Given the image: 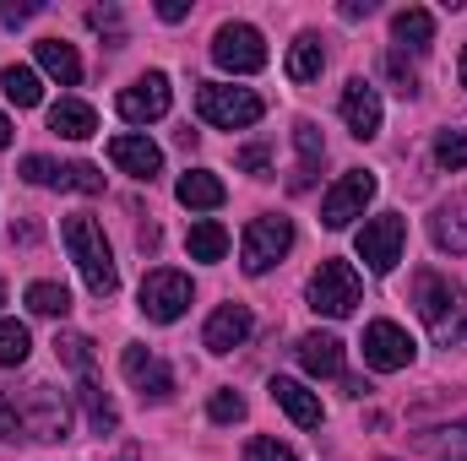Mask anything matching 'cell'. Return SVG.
<instances>
[{
  "label": "cell",
  "mask_w": 467,
  "mask_h": 461,
  "mask_svg": "<svg viewBox=\"0 0 467 461\" xmlns=\"http://www.w3.org/2000/svg\"><path fill=\"white\" fill-rule=\"evenodd\" d=\"M413 304H419L430 337H435L441 347L467 343V299H462V288H457L451 277H441V271H419V277H413Z\"/></svg>",
  "instance_id": "2"
},
{
  "label": "cell",
  "mask_w": 467,
  "mask_h": 461,
  "mask_svg": "<svg viewBox=\"0 0 467 461\" xmlns=\"http://www.w3.org/2000/svg\"><path fill=\"white\" fill-rule=\"evenodd\" d=\"M185 244H191V261H223L229 255V229L213 223V218H202V223H191Z\"/></svg>",
  "instance_id": "29"
},
{
  "label": "cell",
  "mask_w": 467,
  "mask_h": 461,
  "mask_svg": "<svg viewBox=\"0 0 467 461\" xmlns=\"http://www.w3.org/2000/svg\"><path fill=\"white\" fill-rule=\"evenodd\" d=\"M430 239H435V250H446V255H467V196H451V201L435 207Z\"/></svg>",
  "instance_id": "18"
},
{
  "label": "cell",
  "mask_w": 467,
  "mask_h": 461,
  "mask_svg": "<svg viewBox=\"0 0 467 461\" xmlns=\"http://www.w3.org/2000/svg\"><path fill=\"white\" fill-rule=\"evenodd\" d=\"M375 190H380V179H375L369 169H348V174L321 196V223H327V229H348L353 218H364V207L375 201Z\"/></svg>",
  "instance_id": "10"
},
{
  "label": "cell",
  "mask_w": 467,
  "mask_h": 461,
  "mask_svg": "<svg viewBox=\"0 0 467 461\" xmlns=\"http://www.w3.org/2000/svg\"><path fill=\"white\" fill-rule=\"evenodd\" d=\"M174 196H180V207H191V212H218V207L229 201V190H223V179H218L213 169H191V174H180Z\"/></svg>",
  "instance_id": "20"
},
{
  "label": "cell",
  "mask_w": 467,
  "mask_h": 461,
  "mask_svg": "<svg viewBox=\"0 0 467 461\" xmlns=\"http://www.w3.org/2000/svg\"><path fill=\"white\" fill-rule=\"evenodd\" d=\"M294 250V223L283 218V212H261L244 239H239V266L250 271V277H261V271H272L283 255Z\"/></svg>",
  "instance_id": "6"
},
{
  "label": "cell",
  "mask_w": 467,
  "mask_h": 461,
  "mask_svg": "<svg viewBox=\"0 0 467 461\" xmlns=\"http://www.w3.org/2000/svg\"><path fill=\"white\" fill-rule=\"evenodd\" d=\"M358 347H364V364H369V369H380V374L408 369V364H413V353H419V347H413V337H408L397 321H369V326H364V343H358Z\"/></svg>",
  "instance_id": "12"
},
{
  "label": "cell",
  "mask_w": 467,
  "mask_h": 461,
  "mask_svg": "<svg viewBox=\"0 0 467 461\" xmlns=\"http://www.w3.org/2000/svg\"><path fill=\"white\" fill-rule=\"evenodd\" d=\"M60 239H66V250H71V261H77L88 293H93V299H115L119 271H115V250H109V239H104V223L88 218V212H71V218L60 223Z\"/></svg>",
  "instance_id": "1"
},
{
  "label": "cell",
  "mask_w": 467,
  "mask_h": 461,
  "mask_svg": "<svg viewBox=\"0 0 467 461\" xmlns=\"http://www.w3.org/2000/svg\"><path fill=\"white\" fill-rule=\"evenodd\" d=\"M462 87H467V49H462Z\"/></svg>",
  "instance_id": "46"
},
{
  "label": "cell",
  "mask_w": 467,
  "mask_h": 461,
  "mask_svg": "<svg viewBox=\"0 0 467 461\" xmlns=\"http://www.w3.org/2000/svg\"><path fill=\"white\" fill-rule=\"evenodd\" d=\"M299 364H305V374H316V380H337L343 374V343L332 337V332H310V337H299Z\"/></svg>",
  "instance_id": "19"
},
{
  "label": "cell",
  "mask_w": 467,
  "mask_h": 461,
  "mask_svg": "<svg viewBox=\"0 0 467 461\" xmlns=\"http://www.w3.org/2000/svg\"><path fill=\"white\" fill-rule=\"evenodd\" d=\"M55 353H60V364H71L77 374L93 369V343H88L82 332H60V337H55Z\"/></svg>",
  "instance_id": "33"
},
{
  "label": "cell",
  "mask_w": 467,
  "mask_h": 461,
  "mask_svg": "<svg viewBox=\"0 0 467 461\" xmlns=\"http://www.w3.org/2000/svg\"><path fill=\"white\" fill-rule=\"evenodd\" d=\"M321 71H327V49H321V38H316V33H299L294 49H288V82H316Z\"/></svg>",
  "instance_id": "27"
},
{
  "label": "cell",
  "mask_w": 467,
  "mask_h": 461,
  "mask_svg": "<svg viewBox=\"0 0 467 461\" xmlns=\"http://www.w3.org/2000/svg\"><path fill=\"white\" fill-rule=\"evenodd\" d=\"M0 87H5V98H11L16 109H38V104H44V82H38L33 66H5V71H0Z\"/></svg>",
  "instance_id": "28"
},
{
  "label": "cell",
  "mask_w": 467,
  "mask_h": 461,
  "mask_svg": "<svg viewBox=\"0 0 467 461\" xmlns=\"http://www.w3.org/2000/svg\"><path fill=\"white\" fill-rule=\"evenodd\" d=\"M0 440H11V446H16V440H27V435H22V413H16V396H11V391H0Z\"/></svg>",
  "instance_id": "39"
},
{
  "label": "cell",
  "mask_w": 467,
  "mask_h": 461,
  "mask_svg": "<svg viewBox=\"0 0 467 461\" xmlns=\"http://www.w3.org/2000/svg\"><path fill=\"white\" fill-rule=\"evenodd\" d=\"M5 147H11V119L0 115V152H5Z\"/></svg>",
  "instance_id": "45"
},
{
  "label": "cell",
  "mask_w": 467,
  "mask_h": 461,
  "mask_svg": "<svg viewBox=\"0 0 467 461\" xmlns=\"http://www.w3.org/2000/svg\"><path fill=\"white\" fill-rule=\"evenodd\" d=\"M266 391H272V402H277V407H283V413H288L299 429H321V424H327V407H321V396H316L310 385H299V380L277 374Z\"/></svg>",
  "instance_id": "16"
},
{
  "label": "cell",
  "mask_w": 467,
  "mask_h": 461,
  "mask_svg": "<svg viewBox=\"0 0 467 461\" xmlns=\"http://www.w3.org/2000/svg\"><path fill=\"white\" fill-rule=\"evenodd\" d=\"M196 115L207 119L213 130H244V125H255V119L266 115V104H261V93H250V87L202 82V93H196Z\"/></svg>",
  "instance_id": "5"
},
{
  "label": "cell",
  "mask_w": 467,
  "mask_h": 461,
  "mask_svg": "<svg viewBox=\"0 0 467 461\" xmlns=\"http://www.w3.org/2000/svg\"><path fill=\"white\" fill-rule=\"evenodd\" d=\"M369 11H375V0H348V5H343V16H348V22H353V16H369Z\"/></svg>",
  "instance_id": "44"
},
{
  "label": "cell",
  "mask_w": 467,
  "mask_h": 461,
  "mask_svg": "<svg viewBox=\"0 0 467 461\" xmlns=\"http://www.w3.org/2000/svg\"><path fill=\"white\" fill-rule=\"evenodd\" d=\"M207 418H213V424H239V418H244V396H239V391H213Z\"/></svg>",
  "instance_id": "37"
},
{
  "label": "cell",
  "mask_w": 467,
  "mask_h": 461,
  "mask_svg": "<svg viewBox=\"0 0 467 461\" xmlns=\"http://www.w3.org/2000/svg\"><path fill=\"white\" fill-rule=\"evenodd\" d=\"M343 119H348V130L358 141H369V136L380 130V93H375L364 77H353L348 87H343Z\"/></svg>",
  "instance_id": "17"
},
{
  "label": "cell",
  "mask_w": 467,
  "mask_h": 461,
  "mask_svg": "<svg viewBox=\"0 0 467 461\" xmlns=\"http://www.w3.org/2000/svg\"><path fill=\"white\" fill-rule=\"evenodd\" d=\"M55 190H77V196H99L104 190V174L93 163H60V185Z\"/></svg>",
  "instance_id": "32"
},
{
  "label": "cell",
  "mask_w": 467,
  "mask_h": 461,
  "mask_svg": "<svg viewBox=\"0 0 467 461\" xmlns=\"http://www.w3.org/2000/svg\"><path fill=\"white\" fill-rule=\"evenodd\" d=\"M191 277L185 271H169V266H158V271H147L141 277V315L147 321H158V326H169V321H180L185 310H191Z\"/></svg>",
  "instance_id": "8"
},
{
  "label": "cell",
  "mask_w": 467,
  "mask_h": 461,
  "mask_svg": "<svg viewBox=\"0 0 467 461\" xmlns=\"http://www.w3.org/2000/svg\"><path fill=\"white\" fill-rule=\"evenodd\" d=\"M386 77L397 82V93H402V98H413V93H419V71H413V60H408L402 49H391V55H386Z\"/></svg>",
  "instance_id": "35"
},
{
  "label": "cell",
  "mask_w": 467,
  "mask_h": 461,
  "mask_svg": "<svg viewBox=\"0 0 467 461\" xmlns=\"http://www.w3.org/2000/svg\"><path fill=\"white\" fill-rule=\"evenodd\" d=\"M391 38H397V49H430V38H435V16H430L424 5H408V11L391 16Z\"/></svg>",
  "instance_id": "26"
},
{
  "label": "cell",
  "mask_w": 467,
  "mask_h": 461,
  "mask_svg": "<svg viewBox=\"0 0 467 461\" xmlns=\"http://www.w3.org/2000/svg\"><path fill=\"white\" fill-rule=\"evenodd\" d=\"M16 396V391H11ZM16 413H22V435L33 440V446H60L66 435H71V407H66V396L55 391V385H27L22 396H16Z\"/></svg>",
  "instance_id": "3"
},
{
  "label": "cell",
  "mask_w": 467,
  "mask_h": 461,
  "mask_svg": "<svg viewBox=\"0 0 467 461\" xmlns=\"http://www.w3.org/2000/svg\"><path fill=\"white\" fill-rule=\"evenodd\" d=\"M185 11H191V5H185V0H163V5H158V16H163V22H180V16H185Z\"/></svg>",
  "instance_id": "43"
},
{
  "label": "cell",
  "mask_w": 467,
  "mask_h": 461,
  "mask_svg": "<svg viewBox=\"0 0 467 461\" xmlns=\"http://www.w3.org/2000/svg\"><path fill=\"white\" fill-rule=\"evenodd\" d=\"M119 369H125V380L141 391V402H169L174 396V369L158 358V353H147V347H125L119 353Z\"/></svg>",
  "instance_id": "13"
},
{
  "label": "cell",
  "mask_w": 467,
  "mask_h": 461,
  "mask_svg": "<svg viewBox=\"0 0 467 461\" xmlns=\"http://www.w3.org/2000/svg\"><path fill=\"white\" fill-rule=\"evenodd\" d=\"M27 310L33 315H44V321H66L71 315V293L60 288V282H27Z\"/></svg>",
  "instance_id": "30"
},
{
  "label": "cell",
  "mask_w": 467,
  "mask_h": 461,
  "mask_svg": "<svg viewBox=\"0 0 467 461\" xmlns=\"http://www.w3.org/2000/svg\"><path fill=\"white\" fill-rule=\"evenodd\" d=\"M413 446H419L424 456H435V461H467V418L441 424V429H424Z\"/></svg>",
  "instance_id": "22"
},
{
  "label": "cell",
  "mask_w": 467,
  "mask_h": 461,
  "mask_svg": "<svg viewBox=\"0 0 467 461\" xmlns=\"http://www.w3.org/2000/svg\"><path fill=\"white\" fill-rule=\"evenodd\" d=\"M27 353H33L27 326H22V321H0V369H16V364H27Z\"/></svg>",
  "instance_id": "31"
},
{
  "label": "cell",
  "mask_w": 467,
  "mask_h": 461,
  "mask_svg": "<svg viewBox=\"0 0 467 461\" xmlns=\"http://www.w3.org/2000/svg\"><path fill=\"white\" fill-rule=\"evenodd\" d=\"M239 169H244V174H272V147H261V141L244 147V152H239Z\"/></svg>",
  "instance_id": "41"
},
{
  "label": "cell",
  "mask_w": 467,
  "mask_h": 461,
  "mask_svg": "<svg viewBox=\"0 0 467 461\" xmlns=\"http://www.w3.org/2000/svg\"><path fill=\"white\" fill-rule=\"evenodd\" d=\"M88 27H93V33H109L119 44V11L115 5H93V11H88Z\"/></svg>",
  "instance_id": "42"
},
{
  "label": "cell",
  "mask_w": 467,
  "mask_h": 461,
  "mask_svg": "<svg viewBox=\"0 0 467 461\" xmlns=\"http://www.w3.org/2000/svg\"><path fill=\"white\" fill-rule=\"evenodd\" d=\"M250 332H255V315L244 304H218L207 332H202V343H207V353H234V347L250 343Z\"/></svg>",
  "instance_id": "15"
},
{
  "label": "cell",
  "mask_w": 467,
  "mask_h": 461,
  "mask_svg": "<svg viewBox=\"0 0 467 461\" xmlns=\"http://www.w3.org/2000/svg\"><path fill=\"white\" fill-rule=\"evenodd\" d=\"M294 141H299V174L288 179L294 190H310L316 185V169L327 158V141H321V125L316 119H294Z\"/></svg>",
  "instance_id": "21"
},
{
  "label": "cell",
  "mask_w": 467,
  "mask_h": 461,
  "mask_svg": "<svg viewBox=\"0 0 467 461\" xmlns=\"http://www.w3.org/2000/svg\"><path fill=\"white\" fill-rule=\"evenodd\" d=\"M33 55H38V71H49L60 87H77V82H82V60H77V49H71V44H60V38H44Z\"/></svg>",
  "instance_id": "24"
},
{
  "label": "cell",
  "mask_w": 467,
  "mask_h": 461,
  "mask_svg": "<svg viewBox=\"0 0 467 461\" xmlns=\"http://www.w3.org/2000/svg\"><path fill=\"white\" fill-rule=\"evenodd\" d=\"M244 461H299V451L283 446V440H272V435H255V440L244 446Z\"/></svg>",
  "instance_id": "36"
},
{
  "label": "cell",
  "mask_w": 467,
  "mask_h": 461,
  "mask_svg": "<svg viewBox=\"0 0 467 461\" xmlns=\"http://www.w3.org/2000/svg\"><path fill=\"white\" fill-rule=\"evenodd\" d=\"M49 130H60L66 141H88V136L99 130V115H93V104H82V98H60V104L49 109Z\"/></svg>",
  "instance_id": "23"
},
{
  "label": "cell",
  "mask_w": 467,
  "mask_h": 461,
  "mask_svg": "<svg viewBox=\"0 0 467 461\" xmlns=\"http://www.w3.org/2000/svg\"><path fill=\"white\" fill-rule=\"evenodd\" d=\"M22 179L27 185H60V163H49V158H22Z\"/></svg>",
  "instance_id": "38"
},
{
  "label": "cell",
  "mask_w": 467,
  "mask_h": 461,
  "mask_svg": "<svg viewBox=\"0 0 467 461\" xmlns=\"http://www.w3.org/2000/svg\"><path fill=\"white\" fill-rule=\"evenodd\" d=\"M169 104H174V93H169V77L163 71H147V77H136L125 93L115 98V109L125 125H152V119L169 115Z\"/></svg>",
  "instance_id": "11"
},
{
  "label": "cell",
  "mask_w": 467,
  "mask_h": 461,
  "mask_svg": "<svg viewBox=\"0 0 467 461\" xmlns=\"http://www.w3.org/2000/svg\"><path fill=\"white\" fill-rule=\"evenodd\" d=\"M77 402H82V413H88V424L99 429V435H115L119 424V407L109 402V391L93 380V374H82V385H77Z\"/></svg>",
  "instance_id": "25"
},
{
  "label": "cell",
  "mask_w": 467,
  "mask_h": 461,
  "mask_svg": "<svg viewBox=\"0 0 467 461\" xmlns=\"http://www.w3.org/2000/svg\"><path fill=\"white\" fill-rule=\"evenodd\" d=\"M305 299H310V310L316 315H327V321H343L358 310V299H364V282H358V271H353L348 261H321L316 271H310V288H305Z\"/></svg>",
  "instance_id": "4"
},
{
  "label": "cell",
  "mask_w": 467,
  "mask_h": 461,
  "mask_svg": "<svg viewBox=\"0 0 467 461\" xmlns=\"http://www.w3.org/2000/svg\"><path fill=\"white\" fill-rule=\"evenodd\" d=\"M358 261L375 271V277H386V271H397V261H402V244H408V223H402V212H380V218H364V229H358Z\"/></svg>",
  "instance_id": "7"
},
{
  "label": "cell",
  "mask_w": 467,
  "mask_h": 461,
  "mask_svg": "<svg viewBox=\"0 0 467 461\" xmlns=\"http://www.w3.org/2000/svg\"><path fill=\"white\" fill-rule=\"evenodd\" d=\"M0 304H5V282H0Z\"/></svg>",
  "instance_id": "47"
},
{
  "label": "cell",
  "mask_w": 467,
  "mask_h": 461,
  "mask_svg": "<svg viewBox=\"0 0 467 461\" xmlns=\"http://www.w3.org/2000/svg\"><path fill=\"white\" fill-rule=\"evenodd\" d=\"M213 60H218V71L250 77V71L266 66V38H261L250 22H223V27L213 33Z\"/></svg>",
  "instance_id": "9"
},
{
  "label": "cell",
  "mask_w": 467,
  "mask_h": 461,
  "mask_svg": "<svg viewBox=\"0 0 467 461\" xmlns=\"http://www.w3.org/2000/svg\"><path fill=\"white\" fill-rule=\"evenodd\" d=\"M435 163L451 169V174L467 169V130H441V136H435Z\"/></svg>",
  "instance_id": "34"
},
{
  "label": "cell",
  "mask_w": 467,
  "mask_h": 461,
  "mask_svg": "<svg viewBox=\"0 0 467 461\" xmlns=\"http://www.w3.org/2000/svg\"><path fill=\"white\" fill-rule=\"evenodd\" d=\"M38 11H44L38 0H0V22H5V27H22V22H33Z\"/></svg>",
  "instance_id": "40"
},
{
  "label": "cell",
  "mask_w": 467,
  "mask_h": 461,
  "mask_svg": "<svg viewBox=\"0 0 467 461\" xmlns=\"http://www.w3.org/2000/svg\"><path fill=\"white\" fill-rule=\"evenodd\" d=\"M109 163H115L119 174H130V179H147V185L163 174V152L147 136H115L109 141Z\"/></svg>",
  "instance_id": "14"
}]
</instances>
